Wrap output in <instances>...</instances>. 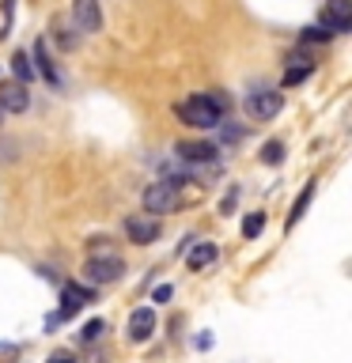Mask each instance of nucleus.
I'll use <instances>...</instances> for the list:
<instances>
[{
	"mask_svg": "<svg viewBox=\"0 0 352 363\" xmlns=\"http://www.w3.org/2000/svg\"><path fill=\"white\" fill-rule=\"evenodd\" d=\"M31 106V91H27V84H4L0 87V110L4 113H23Z\"/></svg>",
	"mask_w": 352,
	"mask_h": 363,
	"instance_id": "obj_9",
	"label": "nucleus"
},
{
	"mask_svg": "<svg viewBox=\"0 0 352 363\" xmlns=\"http://www.w3.org/2000/svg\"><path fill=\"white\" fill-rule=\"evenodd\" d=\"M235 201H238V189H231V193H227V197L220 201V212H224V216H231V208H235Z\"/></svg>",
	"mask_w": 352,
	"mask_h": 363,
	"instance_id": "obj_24",
	"label": "nucleus"
},
{
	"mask_svg": "<svg viewBox=\"0 0 352 363\" xmlns=\"http://www.w3.org/2000/svg\"><path fill=\"white\" fill-rule=\"evenodd\" d=\"M216 257H220V254H216L212 242H193V250L186 254V265H189L193 272H201V269H209Z\"/></svg>",
	"mask_w": 352,
	"mask_h": 363,
	"instance_id": "obj_12",
	"label": "nucleus"
},
{
	"mask_svg": "<svg viewBox=\"0 0 352 363\" xmlns=\"http://www.w3.org/2000/svg\"><path fill=\"white\" fill-rule=\"evenodd\" d=\"M45 363H76V359L68 356V352H57V356H50V359H45Z\"/></svg>",
	"mask_w": 352,
	"mask_h": 363,
	"instance_id": "obj_26",
	"label": "nucleus"
},
{
	"mask_svg": "<svg viewBox=\"0 0 352 363\" xmlns=\"http://www.w3.org/2000/svg\"><path fill=\"white\" fill-rule=\"evenodd\" d=\"M204 99H209V102H212V106L220 110V113H227V110H231V102H227V95H224V91H204Z\"/></svg>",
	"mask_w": 352,
	"mask_h": 363,
	"instance_id": "obj_21",
	"label": "nucleus"
},
{
	"mask_svg": "<svg viewBox=\"0 0 352 363\" xmlns=\"http://www.w3.org/2000/svg\"><path fill=\"white\" fill-rule=\"evenodd\" d=\"M311 197H314V182H307L303 193H299V197H295V204H292V212H288V231L303 220V212H307V204H311Z\"/></svg>",
	"mask_w": 352,
	"mask_h": 363,
	"instance_id": "obj_16",
	"label": "nucleus"
},
{
	"mask_svg": "<svg viewBox=\"0 0 352 363\" xmlns=\"http://www.w3.org/2000/svg\"><path fill=\"white\" fill-rule=\"evenodd\" d=\"M121 272H125V261L118 254H99V257H87L84 280L87 284H114V280H121Z\"/></svg>",
	"mask_w": 352,
	"mask_h": 363,
	"instance_id": "obj_4",
	"label": "nucleus"
},
{
	"mask_svg": "<svg viewBox=\"0 0 352 363\" xmlns=\"http://www.w3.org/2000/svg\"><path fill=\"white\" fill-rule=\"evenodd\" d=\"M72 23L84 34H99L102 30V8L99 0H72Z\"/></svg>",
	"mask_w": 352,
	"mask_h": 363,
	"instance_id": "obj_7",
	"label": "nucleus"
},
{
	"mask_svg": "<svg viewBox=\"0 0 352 363\" xmlns=\"http://www.w3.org/2000/svg\"><path fill=\"white\" fill-rule=\"evenodd\" d=\"M106 333V322L102 318H91L87 325H79V333H76V340L79 345H99V337Z\"/></svg>",
	"mask_w": 352,
	"mask_h": 363,
	"instance_id": "obj_17",
	"label": "nucleus"
},
{
	"mask_svg": "<svg viewBox=\"0 0 352 363\" xmlns=\"http://www.w3.org/2000/svg\"><path fill=\"white\" fill-rule=\"evenodd\" d=\"M144 212L148 216H163V212H178L182 208V189L175 182H152V186L144 189Z\"/></svg>",
	"mask_w": 352,
	"mask_h": 363,
	"instance_id": "obj_2",
	"label": "nucleus"
},
{
	"mask_svg": "<svg viewBox=\"0 0 352 363\" xmlns=\"http://www.w3.org/2000/svg\"><path fill=\"white\" fill-rule=\"evenodd\" d=\"M322 30H329V34H348L352 30V0H326Z\"/></svg>",
	"mask_w": 352,
	"mask_h": 363,
	"instance_id": "obj_6",
	"label": "nucleus"
},
{
	"mask_svg": "<svg viewBox=\"0 0 352 363\" xmlns=\"http://www.w3.org/2000/svg\"><path fill=\"white\" fill-rule=\"evenodd\" d=\"M11 72H16V79H19V84H31V79L38 76V72H34V65H31V57L23 53V50H16V53H11Z\"/></svg>",
	"mask_w": 352,
	"mask_h": 363,
	"instance_id": "obj_15",
	"label": "nucleus"
},
{
	"mask_svg": "<svg viewBox=\"0 0 352 363\" xmlns=\"http://www.w3.org/2000/svg\"><path fill=\"white\" fill-rule=\"evenodd\" d=\"M76 363H110V356L102 348H91V352H84V356H79Z\"/></svg>",
	"mask_w": 352,
	"mask_h": 363,
	"instance_id": "obj_22",
	"label": "nucleus"
},
{
	"mask_svg": "<svg viewBox=\"0 0 352 363\" xmlns=\"http://www.w3.org/2000/svg\"><path fill=\"white\" fill-rule=\"evenodd\" d=\"M178 121L182 125H189V129H216V125L224 121V113L212 106L209 99H204V91L201 95H193L186 102H178Z\"/></svg>",
	"mask_w": 352,
	"mask_h": 363,
	"instance_id": "obj_1",
	"label": "nucleus"
},
{
	"mask_svg": "<svg viewBox=\"0 0 352 363\" xmlns=\"http://www.w3.org/2000/svg\"><path fill=\"white\" fill-rule=\"evenodd\" d=\"M329 38H334V34L322 30V27H307V30H303V42H307V45H314V42H329Z\"/></svg>",
	"mask_w": 352,
	"mask_h": 363,
	"instance_id": "obj_20",
	"label": "nucleus"
},
{
	"mask_svg": "<svg viewBox=\"0 0 352 363\" xmlns=\"http://www.w3.org/2000/svg\"><path fill=\"white\" fill-rule=\"evenodd\" d=\"M246 118L250 121H269V118H277L280 106H284V99H280V91H269V87H258V91H250L246 95Z\"/></svg>",
	"mask_w": 352,
	"mask_h": 363,
	"instance_id": "obj_3",
	"label": "nucleus"
},
{
	"mask_svg": "<svg viewBox=\"0 0 352 363\" xmlns=\"http://www.w3.org/2000/svg\"><path fill=\"white\" fill-rule=\"evenodd\" d=\"M16 356H19L16 345H0V359H16Z\"/></svg>",
	"mask_w": 352,
	"mask_h": 363,
	"instance_id": "obj_25",
	"label": "nucleus"
},
{
	"mask_svg": "<svg viewBox=\"0 0 352 363\" xmlns=\"http://www.w3.org/2000/svg\"><path fill=\"white\" fill-rule=\"evenodd\" d=\"M175 152H178V159H186V163H212L216 144H209V140H182Z\"/></svg>",
	"mask_w": 352,
	"mask_h": 363,
	"instance_id": "obj_10",
	"label": "nucleus"
},
{
	"mask_svg": "<svg viewBox=\"0 0 352 363\" xmlns=\"http://www.w3.org/2000/svg\"><path fill=\"white\" fill-rule=\"evenodd\" d=\"M261 231H265V212H250L243 220V238H258Z\"/></svg>",
	"mask_w": 352,
	"mask_h": 363,
	"instance_id": "obj_19",
	"label": "nucleus"
},
{
	"mask_svg": "<svg viewBox=\"0 0 352 363\" xmlns=\"http://www.w3.org/2000/svg\"><path fill=\"white\" fill-rule=\"evenodd\" d=\"M125 235H129V242L136 246H152L159 235H163V223H159V216H129L125 220Z\"/></svg>",
	"mask_w": 352,
	"mask_h": 363,
	"instance_id": "obj_5",
	"label": "nucleus"
},
{
	"mask_svg": "<svg viewBox=\"0 0 352 363\" xmlns=\"http://www.w3.org/2000/svg\"><path fill=\"white\" fill-rule=\"evenodd\" d=\"M261 163H265V167H280L284 163V144L280 140H269L265 147H261Z\"/></svg>",
	"mask_w": 352,
	"mask_h": 363,
	"instance_id": "obj_18",
	"label": "nucleus"
},
{
	"mask_svg": "<svg viewBox=\"0 0 352 363\" xmlns=\"http://www.w3.org/2000/svg\"><path fill=\"white\" fill-rule=\"evenodd\" d=\"M0 113H4V110H0Z\"/></svg>",
	"mask_w": 352,
	"mask_h": 363,
	"instance_id": "obj_27",
	"label": "nucleus"
},
{
	"mask_svg": "<svg viewBox=\"0 0 352 363\" xmlns=\"http://www.w3.org/2000/svg\"><path fill=\"white\" fill-rule=\"evenodd\" d=\"M292 61H295V65H288V72H284V87H295V84H303V79L314 72V61H311L307 53H295Z\"/></svg>",
	"mask_w": 352,
	"mask_h": 363,
	"instance_id": "obj_13",
	"label": "nucleus"
},
{
	"mask_svg": "<svg viewBox=\"0 0 352 363\" xmlns=\"http://www.w3.org/2000/svg\"><path fill=\"white\" fill-rule=\"evenodd\" d=\"M34 61H38V65H34V72L45 76L50 84H61V79H57V68H53V61H50V53H45V38L34 42Z\"/></svg>",
	"mask_w": 352,
	"mask_h": 363,
	"instance_id": "obj_14",
	"label": "nucleus"
},
{
	"mask_svg": "<svg viewBox=\"0 0 352 363\" xmlns=\"http://www.w3.org/2000/svg\"><path fill=\"white\" fill-rule=\"evenodd\" d=\"M170 295H175V288H170V284H159L152 291V303H170Z\"/></svg>",
	"mask_w": 352,
	"mask_h": 363,
	"instance_id": "obj_23",
	"label": "nucleus"
},
{
	"mask_svg": "<svg viewBox=\"0 0 352 363\" xmlns=\"http://www.w3.org/2000/svg\"><path fill=\"white\" fill-rule=\"evenodd\" d=\"M125 333H129L133 345H144V340L155 333V311L152 306H136L129 314V329H125Z\"/></svg>",
	"mask_w": 352,
	"mask_h": 363,
	"instance_id": "obj_8",
	"label": "nucleus"
},
{
	"mask_svg": "<svg viewBox=\"0 0 352 363\" xmlns=\"http://www.w3.org/2000/svg\"><path fill=\"white\" fill-rule=\"evenodd\" d=\"M91 303V288H79V284H65L61 291V318H72L79 306Z\"/></svg>",
	"mask_w": 352,
	"mask_h": 363,
	"instance_id": "obj_11",
	"label": "nucleus"
}]
</instances>
